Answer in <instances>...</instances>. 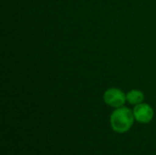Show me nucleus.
I'll use <instances>...</instances> for the list:
<instances>
[{"mask_svg": "<svg viewBox=\"0 0 156 155\" xmlns=\"http://www.w3.org/2000/svg\"><path fill=\"white\" fill-rule=\"evenodd\" d=\"M134 119L133 111L128 108L121 107L112 113L110 122L114 132L118 133H124L132 128Z\"/></svg>", "mask_w": 156, "mask_h": 155, "instance_id": "nucleus-1", "label": "nucleus"}, {"mask_svg": "<svg viewBox=\"0 0 156 155\" xmlns=\"http://www.w3.org/2000/svg\"><path fill=\"white\" fill-rule=\"evenodd\" d=\"M103 100L107 105L116 109L122 107L127 100L124 92L117 88H111L107 90L104 92Z\"/></svg>", "mask_w": 156, "mask_h": 155, "instance_id": "nucleus-2", "label": "nucleus"}, {"mask_svg": "<svg viewBox=\"0 0 156 155\" xmlns=\"http://www.w3.org/2000/svg\"><path fill=\"white\" fill-rule=\"evenodd\" d=\"M133 115L136 121L141 123H148L150 122L154 115L153 108L146 103H140L135 105L133 109Z\"/></svg>", "mask_w": 156, "mask_h": 155, "instance_id": "nucleus-3", "label": "nucleus"}, {"mask_svg": "<svg viewBox=\"0 0 156 155\" xmlns=\"http://www.w3.org/2000/svg\"><path fill=\"white\" fill-rule=\"evenodd\" d=\"M126 100L132 105H138L140 103H143L144 100V95L141 90H133L126 94Z\"/></svg>", "mask_w": 156, "mask_h": 155, "instance_id": "nucleus-4", "label": "nucleus"}]
</instances>
